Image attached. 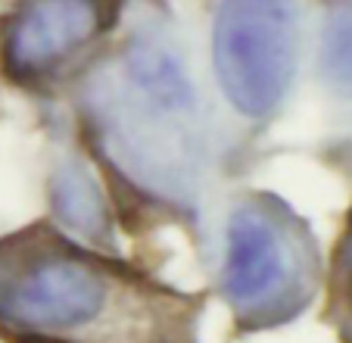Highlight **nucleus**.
<instances>
[{
	"label": "nucleus",
	"mask_w": 352,
	"mask_h": 343,
	"mask_svg": "<svg viewBox=\"0 0 352 343\" xmlns=\"http://www.w3.org/2000/svg\"><path fill=\"white\" fill-rule=\"evenodd\" d=\"M0 324L47 343H193L178 297L44 228L0 240Z\"/></svg>",
	"instance_id": "obj_1"
},
{
	"label": "nucleus",
	"mask_w": 352,
	"mask_h": 343,
	"mask_svg": "<svg viewBox=\"0 0 352 343\" xmlns=\"http://www.w3.org/2000/svg\"><path fill=\"white\" fill-rule=\"evenodd\" d=\"M225 297L253 328L278 324L306 306L315 287V250L284 212L246 206L228 225Z\"/></svg>",
	"instance_id": "obj_2"
},
{
	"label": "nucleus",
	"mask_w": 352,
	"mask_h": 343,
	"mask_svg": "<svg viewBox=\"0 0 352 343\" xmlns=\"http://www.w3.org/2000/svg\"><path fill=\"white\" fill-rule=\"evenodd\" d=\"M296 0H221L212 32L215 75L243 116L278 110L296 72Z\"/></svg>",
	"instance_id": "obj_3"
},
{
	"label": "nucleus",
	"mask_w": 352,
	"mask_h": 343,
	"mask_svg": "<svg viewBox=\"0 0 352 343\" xmlns=\"http://www.w3.org/2000/svg\"><path fill=\"white\" fill-rule=\"evenodd\" d=\"M116 0H25L3 32V60L16 79H41L69 63L113 19Z\"/></svg>",
	"instance_id": "obj_4"
},
{
	"label": "nucleus",
	"mask_w": 352,
	"mask_h": 343,
	"mask_svg": "<svg viewBox=\"0 0 352 343\" xmlns=\"http://www.w3.org/2000/svg\"><path fill=\"white\" fill-rule=\"evenodd\" d=\"M324 72L340 87L352 91V3L331 16L324 34Z\"/></svg>",
	"instance_id": "obj_5"
},
{
	"label": "nucleus",
	"mask_w": 352,
	"mask_h": 343,
	"mask_svg": "<svg viewBox=\"0 0 352 343\" xmlns=\"http://www.w3.org/2000/svg\"><path fill=\"white\" fill-rule=\"evenodd\" d=\"M56 200H60V212L81 231H97L100 228V203L94 194L91 181H85L78 172L63 175L56 185Z\"/></svg>",
	"instance_id": "obj_6"
},
{
	"label": "nucleus",
	"mask_w": 352,
	"mask_h": 343,
	"mask_svg": "<svg viewBox=\"0 0 352 343\" xmlns=\"http://www.w3.org/2000/svg\"><path fill=\"white\" fill-rule=\"evenodd\" d=\"M25 343H47V340H25Z\"/></svg>",
	"instance_id": "obj_7"
}]
</instances>
